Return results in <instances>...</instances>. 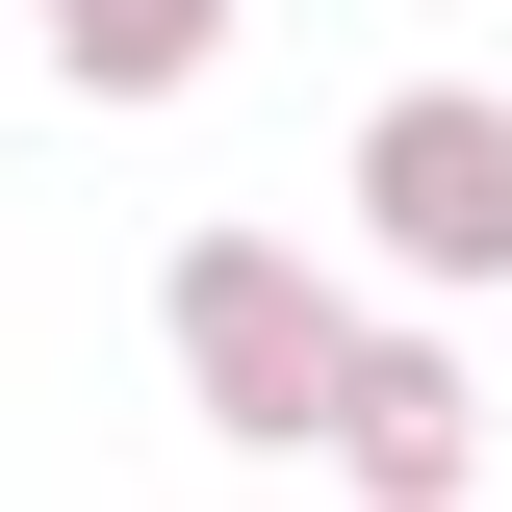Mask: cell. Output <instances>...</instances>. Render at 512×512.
<instances>
[{"instance_id": "cell-3", "label": "cell", "mask_w": 512, "mask_h": 512, "mask_svg": "<svg viewBox=\"0 0 512 512\" xmlns=\"http://www.w3.org/2000/svg\"><path fill=\"white\" fill-rule=\"evenodd\" d=\"M461 436H487V384H461L436 333H359V359H333V461H359V512H436Z\"/></svg>"}, {"instance_id": "cell-1", "label": "cell", "mask_w": 512, "mask_h": 512, "mask_svg": "<svg viewBox=\"0 0 512 512\" xmlns=\"http://www.w3.org/2000/svg\"><path fill=\"white\" fill-rule=\"evenodd\" d=\"M333 359H359V308H333L282 231H180V384H205V436L333 461Z\"/></svg>"}, {"instance_id": "cell-4", "label": "cell", "mask_w": 512, "mask_h": 512, "mask_svg": "<svg viewBox=\"0 0 512 512\" xmlns=\"http://www.w3.org/2000/svg\"><path fill=\"white\" fill-rule=\"evenodd\" d=\"M52 77H103V103H180V77H231V0H52Z\"/></svg>"}, {"instance_id": "cell-2", "label": "cell", "mask_w": 512, "mask_h": 512, "mask_svg": "<svg viewBox=\"0 0 512 512\" xmlns=\"http://www.w3.org/2000/svg\"><path fill=\"white\" fill-rule=\"evenodd\" d=\"M359 231L410 256V282H512V103H487V77L359 103Z\"/></svg>"}]
</instances>
